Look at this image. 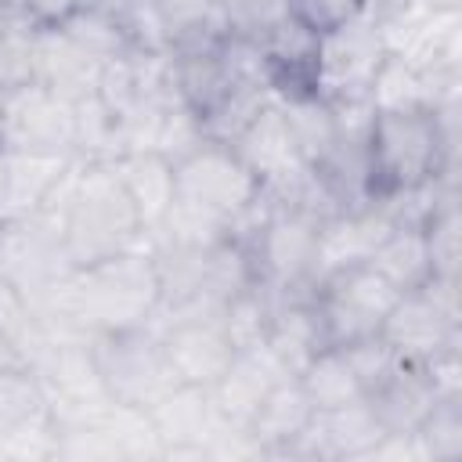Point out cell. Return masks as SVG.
Returning <instances> with one entry per match:
<instances>
[{
	"label": "cell",
	"mask_w": 462,
	"mask_h": 462,
	"mask_svg": "<svg viewBox=\"0 0 462 462\" xmlns=\"http://www.w3.org/2000/svg\"><path fill=\"white\" fill-rule=\"evenodd\" d=\"M455 108L458 101L419 112H375L368 130L372 195L419 188L455 170Z\"/></svg>",
	"instance_id": "cell-1"
},
{
	"label": "cell",
	"mask_w": 462,
	"mask_h": 462,
	"mask_svg": "<svg viewBox=\"0 0 462 462\" xmlns=\"http://www.w3.org/2000/svg\"><path fill=\"white\" fill-rule=\"evenodd\" d=\"M61 242H65L72 267L97 263L105 256H116L144 242L141 217L130 206L112 162L83 159L72 195H69Z\"/></svg>",
	"instance_id": "cell-2"
},
{
	"label": "cell",
	"mask_w": 462,
	"mask_h": 462,
	"mask_svg": "<svg viewBox=\"0 0 462 462\" xmlns=\"http://www.w3.org/2000/svg\"><path fill=\"white\" fill-rule=\"evenodd\" d=\"M90 346H94L105 393L116 404L148 411L159 397H166L180 383L162 350L159 332H152L148 325L123 328V332H97L90 336Z\"/></svg>",
	"instance_id": "cell-3"
},
{
	"label": "cell",
	"mask_w": 462,
	"mask_h": 462,
	"mask_svg": "<svg viewBox=\"0 0 462 462\" xmlns=\"http://www.w3.org/2000/svg\"><path fill=\"white\" fill-rule=\"evenodd\" d=\"M379 336L408 365H433L448 354H458L455 282L430 278L422 289L401 292V300L386 314Z\"/></svg>",
	"instance_id": "cell-4"
},
{
	"label": "cell",
	"mask_w": 462,
	"mask_h": 462,
	"mask_svg": "<svg viewBox=\"0 0 462 462\" xmlns=\"http://www.w3.org/2000/svg\"><path fill=\"white\" fill-rule=\"evenodd\" d=\"M386 58L379 36V14L365 7L350 22L318 36V65H314V94L328 105H357L368 101L379 61Z\"/></svg>",
	"instance_id": "cell-5"
},
{
	"label": "cell",
	"mask_w": 462,
	"mask_h": 462,
	"mask_svg": "<svg viewBox=\"0 0 462 462\" xmlns=\"http://www.w3.org/2000/svg\"><path fill=\"white\" fill-rule=\"evenodd\" d=\"M397 300L401 292L372 263L343 267L321 278L314 289V307L321 314L328 346H346L354 339L375 336Z\"/></svg>",
	"instance_id": "cell-6"
},
{
	"label": "cell",
	"mask_w": 462,
	"mask_h": 462,
	"mask_svg": "<svg viewBox=\"0 0 462 462\" xmlns=\"http://www.w3.org/2000/svg\"><path fill=\"white\" fill-rule=\"evenodd\" d=\"M173 188L177 199L220 217L224 224H231V217H238L260 195V180L249 173V166L227 144L213 141L173 162Z\"/></svg>",
	"instance_id": "cell-7"
},
{
	"label": "cell",
	"mask_w": 462,
	"mask_h": 462,
	"mask_svg": "<svg viewBox=\"0 0 462 462\" xmlns=\"http://www.w3.org/2000/svg\"><path fill=\"white\" fill-rule=\"evenodd\" d=\"M0 144L22 152H72V101L29 79L0 94Z\"/></svg>",
	"instance_id": "cell-8"
},
{
	"label": "cell",
	"mask_w": 462,
	"mask_h": 462,
	"mask_svg": "<svg viewBox=\"0 0 462 462\" xmlns=\"http://www.w3.org/2000/svg\"><path fill=\"white\" fill-rule=\"evenodd\" d=\"M245 166L249 173L260 180L263 191H285L296 177H303L310 166L303 162L300 148H296V137L289 130V119H285V108L282 101H267L260 108V116L227 144Z\"/></svg>",
	"instance_id": "cell-9"
},
{
	"label": "cell",
	"mask_w": 462,
	"mask_h": 462,
	"mask_svg": "<svg viewBox=\"0 0 462 462\" xmlns=\"http://www.w3.org/2000/svg\"><path fill=\"white\" fill-rule=\"evenodd\" d=\"M148 328L159 332L177 379L191 383V386L209 390L224 375L231 357L238 354L231 346L220 318H180V321H162V325H148Z\"/></svg>",
	"instance_id": "cell-10"
},
{
	"label": "cell",
	"mask_w": 462,
	"mask_h": 462,
	"mask_svg": "<svg viewBox=\"0 0 462 462\" xmlns=\"http://www.w3.org/2000/svg\"><path fill=\"white\" fill-rule=\"evenodd\" d=\"M148 419L159 433L162 458H206V440L224 426L209 390L177 383L166 397H159L148 408Z\"/></svg>",
	"instance_id": "cell-11"
},
{
	"label": "cell",
	"mask_w": 462,
	"mask_h": 462,
	"mask_svg": "<svg viewBox=\"0 0 462 462\" xmlns=\"http://www.w3.org/2000/svg\"><path fill=\"white\" fill-rule=\"evenodd\" d=\"M72 159L76 155L65 152H22L0 144V227L32 217Z\"/></svg>",
	"instance_id": "cell-12"
},
{
	"label": "cell",
	"mask_w": 462,
	"mask_h": 462,
	"mask_svg": "<svg viewBox=\"0 0 462 462\" xmlns=\"http://www.w3.org/2000/svg\"><path fill=\"white\" fill-rule=\"evenodd\" d=\"M393 231L390 217L383 213L379 202H368L365 209H350V213H336L328 220L318 224V245H314V282L365 263L372 256V249Z\"/></svg>",
	"instance_id": "cell-13"
},
{
	"label": "cell",
	"mask_w": 462,
	"mask_h": 462,
	"mask_svg": "<svg viewBox=\"0 0 462 462\" xmlns=\"http://www.w3.org/2000/svg\"><path fill=\"white\" fill-rule=\"evenodd\" d=\"M282 375H285V372L278 368V361H274L263 346H256V350H238V354L231 357V365L224 368V375L209 386V401H213L220 422L245 430L249 419H253V411L260 408L263 393H267Z\"/></svg>",
	"instance_id": "cell-14"
},
{
	"label": "cell",
	"mask_w": 462,
	"mask_h": 462,
	"mask_svg": "<svg viewBox=\"0 0 462 462\" xmlns=\"http://www.w3.org/2000/svg\"><path fill=\"white\" fill-rule=\"evenodd\" d=\"M444 393L437 390L430 368L408 365V361H401V368L386 383H379L372 393H365L368 408L375 411V419L386 433H415L419 422L433 411V404Z\"/></svg>",
	"instance_id": "cell-15"
},
{
	"label": "cell",
	"mask_w": 462,
	"mask_h": 462,
	"mask_svg": "<svg viewBox=\"0 0 462 462\" xmlns=\"http://www.w3.org/2000/svg\"><path fill=\"white\" fill-rule=\"evenodd\" d=\"M101 61H94L79 43H72L58 25L32 32V79L51 87L54 94L76 101L83 94H94Z\"/></svg>",
	"instance_id": "cell-16"
},
{
	"label": "cell",
	"mask_w": 462,
	"mask_h": 462,
	"mask_svg": "<svg viewBox=\"0 0 462 462\" xmlns=\"http://www.w3.org/2000/svg\"><path fill=\"white\" fill-rule=\"evenodd\" d=\"M310 419H314V404H310V397L303 393L300 379H296V375H282V379L263 393V401H260V408L253 411V419H249L245 430L253 433V440L260 444L263 455L282 458V451L310 426Z\"/></svg>",
	"instance_id": "cell-17"
},
{
	"label": "cell",
	"mask_w": 462,
	"mask_h": 462,
	"mask_svg": "<svg viewBox=\"0 0 462 462\" xmlns=\"http://www.w3.org/2000/svg\"><path fill=\"white\" fill-rule=\"evenodd\" d=\"M321 346H328V339H325V325H321V314H318L314 300L274 303L263 350L278 361V368H282L285 375H300L303 365H307Z\"/></svg>",
	"instance_id": "cell-18"
},
{
	"label": "cell",
	"mask_w": 462,
	"mask_h": 462,
	"mask_svg": "<svg viewBox=\"0 0 462 462\" xmlns=\"http://www.w3.org/2000/svg\"><path fill=\"white\" fill-rule=\"evenodd\" d=\"M119 173V184L130 199V206L137 209L141 217V227L144 231H155L173 202V162L162 159L159 152H126V155H116L108 159Z\"/></svg>",
	"instance_id": "cell-19"
},
{
	"label": "cell",
	"mask_w": 462,
	"mask_h": 462,
	"mask_svg": "<svg viewBox=\"0 0 462 462\" xmlns=\"http://www.w3.org/2000/svg\"><path fill=\"white\" fill-rule=\"evenodd\" d=\"M372 263L397 292H415L422 289L433 274V256H430V242L422 227H393L365 260Z\"/></svg>",
	"instance_id": "cell-20"
},
{
	"label": "cell",
	"mask_w": 462,
	"mask_h": 462,
	"mask_svg": "<svg viewBox=\"0 0 462 462\" xmlns=\"http://www.w3.org/2000/svg\"><path fill=\"white\" fill-rule=\"evenodd\" d=\"M303 393L310 397L314 411H332V408H343L350 401H361L365 390L343 354V346H321L307 365L303 372L296 375Z\"/></svg>",
	"instance_id": "cell-21"
},
{
	"label": "cell",
	"mask_w": 462,
	"mask_h": 462,
	"mask_svg": "<svg viewBox=\"0 0 462 462\" xmlns=\"http://www.w3.org/2000/svg\"><path fill=\"white\" fill-rule=\"evenodd\" d=\"M274 101V90L267 83H253V79H231V87L213 101V108H206L199 119H202V130H206V141L213 144H231L256 116L260 108Z\"/></svg>",
	"instance_id": "cell-22"
},
{
	"label": "cell",
	"mask_w": 462,
	"mask_h": 462,
	"mask_svg": "<svg viewBox=\"0 0 462 462\" xmlns=\"http://www.w3.org/2000/svg\"><path fill=\"white\" fill-rule=\"evenodd\" d=\"M282 108H285V119H289V130L296 137V148H300L303 162L310 170H318L336 148V112H332V105L321 101L318 94H303V97H285Z\"/></svg>",
	"instance_id": "cell-23"
},
{
	"label": "cell",
	"mask_w": 462,
	"mask_h": 462,
	"mask_svg": "<svg viewBox=\"0 0 462 462\" xmlns=\"http://www.w3.org/2000/svg\"><path fill=\"white\" fill-rule=\"evenodd\" d=\"M173 76H177V90H180L184 105L195 108L199 116L206 108H213V101L231 87V72H227V65L220 58V47L173 54Z\"/></svg>",
	"instance_id": "cell-24"
},
{
	"label": "cell",
	"mask_w": 462,
	"mask_h": 462,
	"mask_svg": "<svg viewBox=\"0 0 462 462\" xmlns=\"http://www.w3.org/2000/svg\"><path fill=\"white\" fill-rule=\"evenodd\" d=\"M58 29H61L72 43H79V47H83L94 61H101V65L130 51L119 18H116L112 11H105V7H97V4L79 7V11H76L69 22H61Z\"/></svg>",
	"instance_id": "cell-25"
},
{
	"label": "cell",
	"mask_w": 462,
	"mask_h": 462,
	"mask_svg": "<svg viewBox=\"0 0 462 462\" xmlns=\"http://www.w3.org/2000/svg\"><path fill=\"white\" fill-rule=\"evenodd\" d=\"M271 314H274V300L260 285H249V289H242L238 296H231L224 303L220 325H224V332H227L235 350H256L267 339Z\"/></svg>",
	"instance_id": "cell-26"
},
{
	"label": "cell",
	"mask_w": 462,
	"mask_h": 462,
	"mask_svg": "<svg viewBox=\"0 0 462 462\" xmlns=\"http://www.w3.org/2000/svg\"><path fill=\"white\" fill-rule=\"evenodd\" d=\"M426 462H448L462 455V393L440 397L415 430Z\"/></svg>",
	"instance_id": "cell-27"
},
{
	"label": "cell",
	"mask_w": 462,
	"mask_h": 462,
	"mask_svg": "<svg viewBox=\"0 0 462 462\" xmlns=\"http://www.w3.org/2000/svg\"><path fill=\"white\" fill-rule=\"evenodd\" d=\"M47 408H51L47 390L29 365H14L0 372V430L18 426Z\"/></svg>",
	"instance_id": "cell-28"
},
{
	"label": "cell",
	"mask_w": 462,
	"mask_h": 462,
	"mask_svg": "<svg viewBox=\"0 0 462 462\" xmlns=\"http://www.w3.org/2000/svg\"><path fill=\"white\" fill-rule=\"evenodd\" d=\"M0 458L14 462H36V458H58V422L47 411L0 430Z\"/></svg>",
	"instance_id": "cell-29"
},
{
	"label": "cell",
	"mask_w": 462,
	"mask_h": 462,
	"mask_svg": "<svg viewBox=\"0 0 462 462\" xmlns=\"http://www.w3.org/2000/svg\"><path fill=\"white\" fill-rule=\"evenodd\" d=\"M130 51L141 54H166L170 51V22L159 7V0H126L116 11Z\"/></svg>",
	"instance_id": "cell-30"
},
{
	"label": "cell",
	"mask_w": 462,
	"mask_h": 462,
	"mask_svg": "<svg viewBox=\"0 0 462 462\" xmlns=\"http://www.w3.org/2000/svg\"><path fill=\"white\" fill-rule=\"evenodd\" d=\"M206 144V130L195 108H188L184 101H173L162 108V123H159V137H155V152L170 162H180L184 155H191L195 148Z\"/></svg>",
	"instance_id": "cell-31"
},
{
	"label": "cell",
	"mask_w": 462,
	"mask_h": 462,
	"mask_svg": "<svg viewBox=\"0 0 462 462\" xmlns=\"http://www.w3.org/2000/svg\"><path fill=\"white\" fill-rule=\"evenodd\" d=\"M343 354H346V361H350V368H354V375H357V383H361L365 393H372L379 383H386L401 368V357L390 350V343L379 332L346 343Z\"/></svg>",
	"instance_id": "cell-32"
},
{
	"label": "cell",
	"mask_w": 462,
	"mask_h": 462,
	"mask_svg": "<svg viewBox=\"0 0 462 462\" xmlns=\"http://www.w3.org/2000/svg\"><path fill=\"white\" fill-rule=\"evenodd\" d=\"M227 29L235 36L260 40L282 14H289V0H217Z\"/></svg>",
	"instance_id": "cell-33"
},
{
	"label": "cell",
	"mask_w": 462,
	"mask_h": 462,
	"mask_svg": "<svg viewBox=\"0 0 462 462\" xmlns=\"http://www.w3.org/2000/svg\"><path fill=\"white\" fill-rule=\"evenodd\" d=\"M365 7H368V0H289V11L314 32H328V29L350 22L354 14H361Z\"/></svg>",
	"instance_id": "cell-34"
},
{
	"label": "cell",
	"mask_w": 462,
	"mask_h": 462,
	"mask_svg": "<svg viewBox=\"0 0 462 462\" xmlns=\"http://www.w3.org/2000/svg\"><path fill=\"white\" fill-rule=\"evenodd\" d=\"M87 4H90V0H18L22 14H25L32 25H43V29L69 22V18H72L79 7H87Z\"/></svg>",
	"instance_id": "cell-35"
},
{
	"label": "cell",
	"mask_w": 462,
	"mask_h": 462,
	"mask_svg": "<svg viewBox=\"0 0 462 462\" xmlns=\"http://www.w3.org/2000/svg\"><path fill=\"white\" fill-rule=\"evenodd\" d=\"M14 365H25V361H22V354L14 350V343L0 332V372H4V368H14Z\"/></svg>",
	"instance_id": "cell-36"
}]
</instances>
